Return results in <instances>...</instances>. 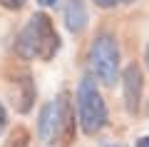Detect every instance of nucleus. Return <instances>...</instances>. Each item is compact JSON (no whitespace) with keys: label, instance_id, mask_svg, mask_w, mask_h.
<instances>
[{"label":"nucleus","instance_id":"f03ea898","mask_svg":"<svg viewBox=\"0 0 149 147\" xmlns=\"http://www.w3.org/2000/svg\"><path fill=\"white\" fill-rule=\"evenodd\" d=\"M77 120L85 135H97L107 125V105L92 77H82L77 87Z\"/></svg>","mask_w":149,"mask_h":147},{"label":"nucleus","instance_id":"1a4fd4ad","mask_svg":"<svg viewBox=\"0 0 149 147\" xmlns=\"http://www.w3.org/2000/svg\"><path fill=\"white\" fill-rule=\"evenodd\" d=\"M27 142H30V132H27L25 127H15V130L8 135L5 147H27Z\"/></svg>","mask_w":149,"mask_h":147},{"label":"nucleus","instance_id":"2eb2a0df","mask_svg":"<svg viewBox=\"0 0 149 147\" xmlns=\"http://www.w3.org/2000/svg\"><path fill=\"white\" fill-rule=\"evenodd\" d=\"M104 147H127V145H122V142H112V145H104Z\"/></svg>","mask_w":149,"mask_h":147},{"label":"nucleus","instance_id":"9b49d317","mask_svg":"<svg viewBox=\"0 0 149 147\" xmlns=\"http://www.w3.org/2000/svg\"><path fill=\"white\" fill-rule=\"evenodd\" d=\"M119 0H95V5H100V8H114Z\"/></svg>","mask_w":149,"mask_h":147},{"label":"nucleus","instance_id":"ddd939ff","mask_svg":"<svg viewBox=\"0 0 149 147\" xmlns=\"http://www.w3.org/2000/svg\"><path fill=\"white\" fill-rule=\"evenodd\" d=\"M137 147H149V135H147V137H139V140H137Z\"/></svg>","mask_w":149,"mask_h":147},{"label":"nucleus","instance_id":"20e7f679","mask_svg":"<svg viewBox=\"0 0 149 147\" xmlns=\"http://www.w3.org/2000/svg\"><path fill=\"white\" fill-rule=\"evenodd\" d=\"M57 105V130H55V147H70L74 140V107L67 92L55 97Z\"/></svg>","mask_w":149,"mask_h":147},{"label":"nucleus","instance_id":"9d476101","mask_svg":"<svg viewBox=\"0 0 149 147\" xmlns=\"http://www.w3.org/2000/svg\"><path fill=\"white\" fill-rule=\"evenodd\" d=\"M25 3H27V0H0V5L5 8V10H20Z\"/></svg>","mask_w":149,"mask_h":147},{"label":"nucleus","instance_id":"f8f14e48","mask_svg":"<svg viewBox=\"0 0 149 147\" xmlns=\"http://www.w3.org/2000/svg\"><path fill=\"white\" fill-rule=\"evenodd\" d=\"M5 122H8V115H5V107L0 105V132L5 130Z\"/></svg>","mask_w":149,"mask_h":147},{"label":"nucleus","instance_id":"0eeeda50","mask_svg":"<svg viewBox=\"0 0 149 147\" xmlns=\"http://www.w3.org/2000/svg\"><path fill=\"white\" fill-rule=\"evenodd\" d=\"M62 15H65V25H67V30L74 32V35H80V32L87 27V20H90L85 0H67L65 8H62Z\"/></svg>","mask_w":149,"mask_h":147},{"label":"nucleus","instance_id":"4468645a","mask_svg":"<svg viewBox=\"0 0 149 147\" xmlns=\"http://www.w3.org/2000/svg\"><path fill=\"white\" fill-rule=\"evenodd\" d=\"M144 63H147V70H149V45H147V53H144Z\"/></svg>","mask_w":149,"mask_h":147},{"label":"nucleus","instance_id":"423d86ee","mask_svg":"<svg viewBox=\"0 0 149 147\" xmlns=\"http://www.w3.org/2000/svg\"><path fill=\"white\" fill-rule=\"evenodd\" d=\"M10 97H13L10 100L13 107L17 112H30L32 100H35V85H32V77L27 72L10 80Z\"/></svg>","mask_w":149,"mask_h":147},{"label":"nucleus","instance_id":"39448f33","mask_svg":"<svg viewBox=\"0 0 149 147\" xmlns=\"http://www.w3.org/2000/svg\"><path fill=\"white\" fill-rule=\"evenodd\" d=\"M142 90H144V75L142 68L137 63L127 65L122 72V92H124V107H127L129 115L139 112V105H142Z\"/></svg>","mask_w":149,"mask_h":147},{"label":"nucleus","instance_id":"dca6fc26","mask_svg":"<svg viewBox=\"0 0 149 147\" xmlns=\"http://www.w3.org/2000/svg\"><path fill=\"white\" fill-rule=\"evenodd\" d=\"M40 3H42V5H55L57 0H40Z\"/></svg>","mask_w":149,"mask_h":147},{"label":"nucleus","instance_id":"f257e3e1","mask_svg":"<svg viewBox=\"0 0 149 147\" xmlns=\"http://www.w3.org/2000/svg\"><path fill=\"white\" fill-rule=\"evenodd\" d=\"M60 50V37L45 13H35L17 35V55L22 60H52Z\"/></svg>","mask_w":149,"mask_h":147},{"label":"nucleus","instance_id":"7ed1b4c3","mask_svg":"<svg viewBox=\"0 0 149 147\" xmlns=\"http://www.w3.org/2000/svg\"><path fill=\"white\" fill-rule=\"evenodd\" d=\"M90 65L92 72L97 75L102 85H114L119 77V45L117 37L109 35V32H102L97 35V40L90 47Z\"/></svg>","mask_w":149,"mask_h":147},{"label":"nucleus","instance_id":"6e6552de","mask_svg":"<svg viewBox=\"0 0 149 147\" xmlns=\"http://www.w3.org/2000/svg\"><path fill=\"white\" fill-rule=\"evenodd\" d=\"M55 130H57V105L47 102L40 112V122H37V132H40V140L47 142V145H55Z\"/></svg>","mask_w":149,"mask_h":147},{"label":"nucleus","instance_id":"f3484780","mask_svg":"<svg viewBox=\"0 0 149 147\" xmlns=\"http://www.w3.org/2000/svg\"><path fill=\"white\" fill-rule=\"evenodd\" d=\"M122 3H134V0H122Z\"/></svg>","mask_w":149,"mask_h":147}]
</instances>
